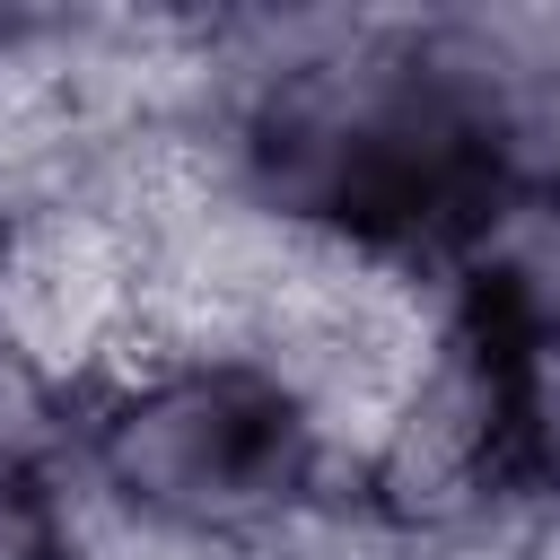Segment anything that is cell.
Here are the masks:
<instances>
[{
  "mask_svg": "<svg viewBox=\"0 0 560 560\" xmlns=\"http://www.w3.org/2000/svg\"><path fill=\"white\" fill-rule=\"evenodd\" d=\"M79 472L122 534L245 560L324 508L332 438L306 394L245 350H140L88 385Z\"/></svg>",
  "mask_w": 560,
  "mask_h": 560,
  "instance_id": "obj_1",
  "label": "cell"
},
{
  "mask_svg": "<svg viewBox=\"0 0 560 560\" xmlns=\"http://www.w3.org/2000/svg\"><path fill=\"white\" fill-rule=\"evenodd\" d=\"M429 35L499 219L560 228V18H455Z\"/></svg>",
  "mask_w": 560,
  "mask_h": 560,
  "instance_id": "obj_2",
  "label": "cell"
},
{
  "mask_svg": "<svg viewBox=\"0 0 560 560\" xmlns=\"http://www.w3.org/2000/svg\"><path fill=\"white\" fill-rule=\"evenodd\" d=\"M61 438H70V385L0 324V499L9 490H44Z\"/></svg>",
  "mask_w": 560,
  "mask_h": 560,
  "instance_id": "obj_3",
  "label": "cell"
}]
</instances>
